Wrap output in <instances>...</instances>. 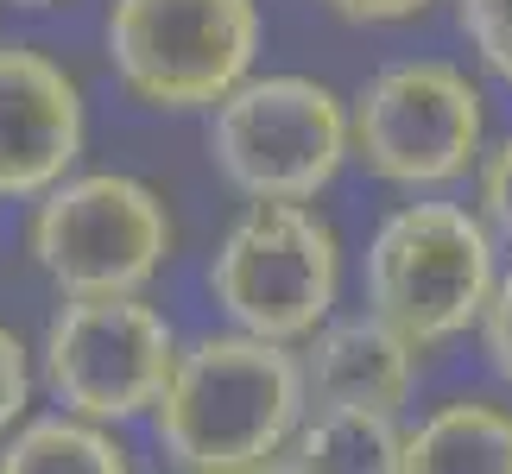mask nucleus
Here are the masks:
<instances>
[{
	"mask_svg": "<svg viewBox=\"0 0 512 474\" xmlns=\"http://www.w3.org/2000/svg\"><path fill=\"white\" fill-rule=\"evenodd\" d=\"M310 386L304 361L285 342L247 329H215L184 342L152 430L184 474H234L285 456L304 424Z\"/></svg>",
	"mask_w": 512,
	"mask_h": 474,
	"instance_id": "1",
	"label": "nucleus"
},
{
	"mask_svg": "<svg viewBox=\"0 0 512 474\" xmlns=\"http://www.w3.org/2000/svg\"><path fill=\"white\" fill-rule=\"evenodd\" d=\"M500 285V241L481 222V209L449 196H411L361 253V298L418 348H443L456 335L481 329L487 298Z\"/></svg>",
	"mask_w": 512,
	"mask_h": 474,
	"instance_id": "2",
	"label": "nucleus"
},
{
	"mask_svg": "<svg viewBox=\"0 0 512 474\" xmlns=\"http://www.w3.org/2000/svg\"><path fill=\"white\" fill-rule=\"evenodd\" d=\"M177 222L133 171H70L26 215V260L57 298H133L165 272Z\"/></svg>",
	"mask_w": 512,
	"mask_h": 474,
	"instance_id": "3",
	"label": "nucleus"
},
{
	"mask_svg": "<svg viewBox=\"0 0 512 474\" xmlns=\"http://www.w3.org/2000/svg\"><path fill=\"white\" fill-rule=\"evenodd\" d=\"M348 158V102L317 76H247L209 108V165L247 203H317Z\"/></svg>",
	"mask_w": 512,
	"mask_h": 474,
	"instance_id": "4",
	"label": "nucleus"
},
{
	"mask_svg": "<svg viewBox=\"0 0 512 474\" xmlns=\"http://www.w3.org/2000/svg\"><path fill=\"white\" fill-rule=\"evenodd\" d=\"M209 298L228 329L304 348L342 298V241L310 203H247L209 253Z\"/></svg>",
	"mask_w": 512,
	"mask_h": 474,
	"instance_id": "5",
	"label": "nucleus"
},
{
	"mask_svg": "<svg viewBox=\"0 0 512 474\" xmlns=\"http://www.w3.org/2000/svg\"><path fill=\"white\" fill-rule=\"evenodd\" d=\"M354 165L392 190H443L481 171L487 95L449 57H399L373 70L348 102Z\"/></svg>",
	"mask_w": 512,
	"mask_h": 474,
	"instance_id": "6",
	"label": "nucleus"
},
{
	"mask_svg": "<svg viewBox=\"0 0 512 474\" xmlns=\"http://www.w3.org/2000/svg\"><path fill=\"white\" fill-rule=\"evenodd\" d=\"M108 64L140 108L228 102L260 57V0H108Z\"/></svg>",
	"mask_w": 512,
	"mask_h": 474,
	"instance_id": "7",
	"label": "nucleus"
},
{
	"mask_svg": "<svg viewBox=\"0 0 512 474\" xmlns=\"http://www.w3.org/2000/svg\"><path fill=\"white\" fill-rule=\"evenodd\" d=\"M184 342L146 291L133 298H64L38 335V380L64 411L127 424L159 411Z\"/></svg>",
	"mask_w": 512,
	"mask_h": 474,
	"instance_id": "8",
	"label": "nucleus"
},
{
	"mask_svg": "<svg viewBox=\"0 0 512 474\" xmlns=\"http://www.w3.org/2000/svg\"><path fill=\"white\" fill-rule=\"evenodd\" d=\"M89 108L76 76L38 45H0V203H38L76 171Z\"/></svg>",
	"mask_w": 512,
	"mask_h": 474,
	"instance_id": "9",
	"label": "nucleus"
},
{
	"mask_svg": "<svg viewBox=\"0 0 512 474\" xmlns=\"http://www.w3.org/2000/svg\"><path fill=\"white\" fill-rule=\"evenodd\" d=\"M418 342L399 335L386 316H329V323L298 348L304 386L317 405H361V411H392L411 399L418 386Z\"/></svg>",
	"mask_w": 512,
	"mask_h": 474,
	"instance_id": "10",
	"label": "nucleus"
},
{
	"mask_svg": "<svg viewBox=\"0 0 512 474\" xmlns=\"http://www.w3.org/2000/svg\"><path fill=\"white\" fill-rule=\"evenodd\" d=\"M405 474H512V405H437L418 430H405Z\"/></svg>",
	"mask_w": 512,
	"mask_h": 474,
	"instance_id": "11",
	"label": "nucleus"
},
{
	"mask_svg": "<svg viewBox=\"0 0 512 474\" xmlns=\"http://www.w3.org/2000/svg\"><path fill=\"white\" fill-rule=\"evenodd\" d=\"M298 474H405V430L392 411L317 405L285 449Z\"/></svg>",
	"mask_w": 512,
	"mask_h": 474,
	"instance_id": "12",
	"label": "nucleus"
},
{
	"mask_svg": "<svg viewBox=\"0 0 512 474\" xmlns=\"http://www.w3.org/2000/svg\"><path fill=\"white\" fill-rule=\"evenodd\" d=\"M0 474H133V462L108 424L51 411V418H26L0 443Z\"/></svg>",
	"mask_w": 512,
	"mask_h": 474,
	"instance_id": "13",
	"label": "nucleus"
},
{
	"mask_svg": "<svg viewBox=\"0 0 512 474\" xmlns=\"http://www.w3.org/2000/svg\"><path fill=\"white\" fill-rule=\"evenodd\" d=\"M456 26L481 57V70H494L512 89V0H456Z\"/></svg>",
	"mask_w": 512,
	"mask_h": 474,
	"instance_id": "14",
	"label": "nucleus"
},
{
	"mask_svg": "<svg viewBox=\"0 0 512 474\" xmlns=\"http://www.w3.org/2000/svg\"><path fill=\"white\" fill-rule=\"evenodd\" d=\"M32 386H38V348H26V335L13 323H0V443L26 424Z\"/></svg>",
	"mask_w": 512,
	"mask_h": 474,
	"instance_id": "15",
	"label": "nucleus"
},
{
	"mask_svg": "<svg viewBox=\"0 0 512 474\" xmlns=\"http://www.w3.org/2000/svg\"><path fill=\"white\" fill-rule=\"evenodd\" d=\"M475 209H481V222L494 228V241L512 247V133L494 140L487 158H481V171H475Z\"/></svg>",
	"mask_w": 512,
	"mask_h": 474,
	"instance_id": "16",
	"label": "nucleus"
},
{
	"mask_svg": "<svg viewBox=\"0 0 512 474\" xmlns=\"http://www.w3.org/2000/svg\"><path fill=\"white\" fill-rule=\"evenodd\" d=\"M481 354L487 367L512 386V272H500L494 298H487V316H481Z\"/></svg>",
	"mask_w": 512,
	"mask_h": 474,
	"instance_id": "17",
	"label": "nucleus"
},
{
	"mask_svg": "<svg viewBox=\"0 0 512 474\" xmlns=\"http://www.w3.org/2000/svg\"><path fill=\"white\" fill-rule=\"evenodd\" d=\"M323 7L348 26H399V19H418L430 0H323Z\"/></svg>",
	"mask_w": 512,
	"mask_h": 474,
	"instance_id": "18",
	"label": "nucleus"
},
{
	"mask_svg": "<svg viewBox=\"0 0 512 474\" xmlns=\"http://www.w3.org/2000/svg\"><path fill=\"white\" fill-rule=\"evenodd\" d=\"M234 474H298V462H291V456H266V462H253V468H234Z\"/></svg>",
	"mask_w": 512,
	"mask_h": 474,
	"instance_id": "19",
	"label": "nucleus"
},
{
	"mask_svg": "<svg viewBox=\"0 0 512 474\" xmlns=\"http://www.w3.org/2000/svg\"><path fill=\"white\" fill-rule=\"evenodd\" d=\"M0 7H19V13H45V7H57V0H0Z\"/></svg>",
	"mask_w": 512,
	"mask_h": 474,
	"instance_id": "20",
	"label": "nucleus"
}]
</instances>
